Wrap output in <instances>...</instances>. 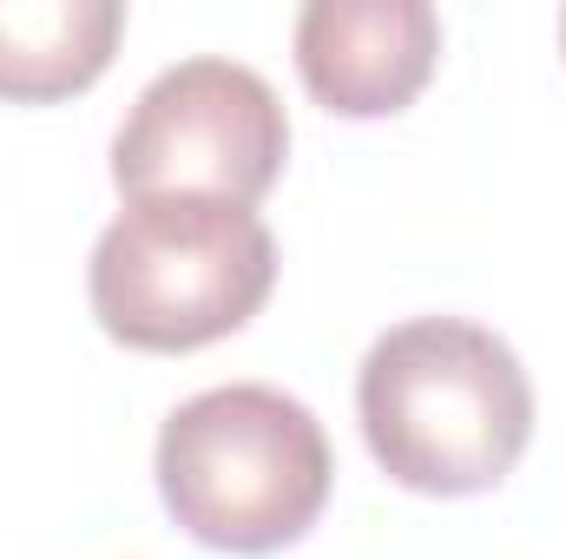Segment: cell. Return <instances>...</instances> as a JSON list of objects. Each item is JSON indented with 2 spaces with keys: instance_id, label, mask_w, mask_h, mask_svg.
I'll list each match as a JSON object with an SVG mask.
<instances>
[{
  "instance_id": "7",
  "label": "cell",
  "mask_w": 566,
  "mask_h": 559,
  "mask_svg": "<svg viewBox=\"0 0 566 559\" xmlns=\"http://www.w3.org/2000/svg\"><path fill=\"white\" fill-rule=\"evenodd\" d=\"M560 46H566V13H560Z\"/></svg>"
},
{
  "instance_id": "5",
  "label": "cell",
  "mask_w": 566,
  "mask_h": 559,
  "mask_svg": "<svg viewBox=\"0 0 566 559\" xmlns=\"http://www.w3.org/2000/svg\"><path fill=\"white\" fill-rule=\"evenodd\" d=\"M441 60V13L428 0H310L296 13V73L316 106L343 119L402 113Z\"/></svg>"
},
{
  "instance_id": "6",
  "label": "cell",
  "mask_w": 566,
  "mask_h": 559,
  "mask_svg": "<svg viewBox=\"0 0 566 559\" xmlns=\"http://www.w3.org/2000/svg\"><path fill=\"white\" fill-rule=\"evenodd\" d=\"M126 33L119 0H0V99L40 106L86 93Z\"/></svg>"
},
{
  "instance_id": "1",
  "label": "cell",
  "mask_w": 566,
  "mask_h": 559,
  "mask_svg": "<svg viewBox=\"0 0 566 559\" xmlns=\"http://www.w3.org/2000/svg\"><path fill=\"white\" fill-rule=\"evenodd\" d=\"M363 441L409 494L468 500L514 474L534 441V382L521 356L461 316H416L376 336L356 376Z\"/></svg>"
},
{
  "instance_id": "4",
  "label": "cell",
  "mask_w": 566,
  "mask_h": 559,
  "mask_svg": "<svg viewBox=\"0 0 566 559\" xmlns=\"http://www.w3.org/2000/svg\"><path fill=\"white\" fill-rule=\"evenodd\" d=\"M290 158L283 99L258 66L198 53L165 66L113 139V184L126 198H231L258 204Z\"/></svg>"
},
{
  "instance_id": "3",
  "label": "cell",
  "mask_w": 566,
  "mask_h": 559,
  "mask_svg": "<svg viewBox=\"0 0 566 559\" xmlns=\"http://www.w3.org/2000/svg\"><path fill=\"white\" fill-rule=\"evenodd\" d=\"M277 283V238L231 198H126L93 244V316L113 342L185 356L244 329Z\"/></svg>"
},
{
  "instance_id": "2",
  "label": "cell",
  "mask_w": 566,
  "mask_h": 559,
  "mask_svg": "<svg viewBox=\"0 0 566 559\" xmlns=\"http://www.w3.org/2000/svg\"><path fill=\"white\" fill-rule=\"evenodd\" d=\"M329 481L336 461L323 421L271 382L205 389L158 428L165 514L211 553L258 559L296 547L316 527Z\"/></svg>"
}]
</instances>
